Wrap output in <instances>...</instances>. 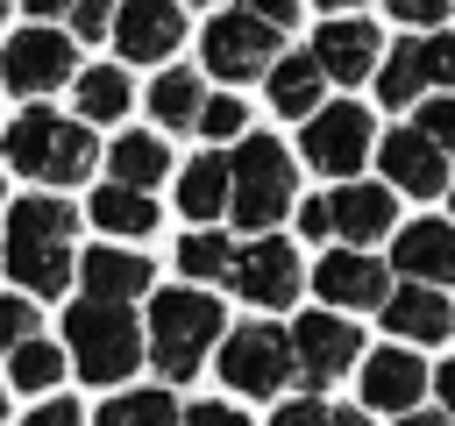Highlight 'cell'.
<instances>
[{"label":"cell","mask_w":455,"mask_h":426,"mask_svg":"<svg viewBox=\"0 0 455 426\" xmlns=\"http://www.w3.org/2000/svg\"><path fill=\"white\" fill-rule=\"evenodd\" d=\"M199 106H206L199 71H164V78L149 85V114H156V128H171V135L199 128Z\"/></svg>","instance_id":"d4e9b609"},{"label":"cell","mask_w":455,"mask_h":426,"mask_svg":"<svg viewBox=\"0 0 455 426\" xmlns=\"http://www.w3.org/2000/svg\"><path fill=\"white\" fill-rule=\"evenodd\" d=\"M220 334H228V305L213 291H192V284L156 291V305H149V355H156V369L171 383L199 376V362H206V348Z\"/></svg>","instance_id":"3957f363"},{"label":"cell","mask_w":455,"mask_h":426,"mask_svg":"<svg viewBox=\"0 0 455 426\" xmlns=\"http://www.w3.org/2000/svg\"><path fill=\"white\" fill-rule=\"evenodd\" d=\"M249 14H263V21H277V28H291L299 21V0H242Z\"/></svg>","instance_id":"60d3db41"},{"label":"cell","mask_w":455,"mask_h":426,"mask_svg":"<svg viewBox=\"0 0 455 426\" xmlns=\"http://www.w3.org/2000/svg\"><path fill=\"white\" fill-rule=\"evenodd\" d=\"M71 78H78V50H71L64 28L28 21L21 36H7V50H0V85H7V92L43 99V92H57V85H71Z\"/></svg>","instance_id":"52a82bcc"},{"label":"cell","mask_w":455,"mask_h":426,"mask_svg":"<svg viewBox=\"0 0 455 426\" xmlns=\"http://www.w3.org/2000/svg\"><path fill=\"white\" fill-rule=\"evenodd\" d=\"M427 50H419V36H405L398 50H384V64H377V99L384 106H419L427 99Z\"/></svg>","instance_id":"7402d4cb"},{"label":"cell","mask_w":455,"mask_h":426,"mask_svg":"<svg viewBox=\"0 0 455 426\" xmlns=\"http://www.w3.org/2000/svg\"><path fill=\"white\" fill-rule=\"evenodd\" d=\"M384 7H391L398 21H412V28H434V21H441L455 0H384Z\"/></svg>","instance_id":"8d00e7d4"},{"label":"cell","mask_w":455,"mask_h":426,"mask_svg":"<svg viewBox=\"0 0 455 426\" xmlns=\"http://www.w3.org/2000/svg\"><path fill=\"white\" fill-rule=\"evenodd\" d=\"M0 419H7V390H0Z\"/></svg>","instance_id":"7dc6e473"},{"label":"cell","mask_w":455,"mask_h":426,"mask_svg":"<svg viewBox=\"0 0 455 426\" xmlns=\"http://www.w3.org/2000/svg\"><path fill=\"white\" fill-rule=\"evenodd\" d=\"M185 426H249V419H242L235 405H206V398H199V405L185 412Z\"/></svg>","instance_id":"ab89813d"},{"label":"cell","mask_w":455,"mask_h":426,"mask_svg":"<svg viewBox=\"0 0 455 426\" xmlns=\"http://www.w3.org/2000/svg\"><path fill=\"white\" fill-rule=\"evenodd\" d=\"M419 390H427V362H419L412 348H377V355L363 362V405H377V412H412Z\"/></svg>","instance_id":"ac0fdd59"},{"label":"cell","mask_w":455,"mask_h":426,"mask_svg":"<svg viewBox=\"0 0 455 426\" xmlns=\"http://www.w3.org/2000/svg\"><path fill=\"white\" fill-rule=\"evenodd\" d=\"M320 7H327V14H348V7H363V0H320Z\"/></svg>","instance_id":"f6af8a7d"},{"label":"cell","mask_w":455,"mask_h":426,"mask_svg":"<svg viewBox=\"0 0 455 426\" xmlns=\"http://www.w3.org/2000/svg\"><path fill=\"white\" fill-rule=\"evenodd\" d=\"M178 270L199 284V277H228L235 270V241H220V234H185L178 241Z\"/></svg>","instance_id":"f546056e"},{"label":"cell","mask_w":455,"mask_h":426,"mask_svg":"<svg viewBox=\"0 0 455 426\" xmlns=\"http://www.w3.org/2000/svg\"><path fill=\"white\" fill-rule=\"evenodd\" d=\"M114 43L128 64H156L185 43V7L178 0H121L114 7Z\"/></svg>","instance_id":"4fadbf2b"},{"label":"cell","mask_w":455,"mask_h":426,"mask_svg":"<svg viewBox=\"0 0 455 426\" xmlns=\"http://www.w3.org/2000/svg\"><path fill=\"white\" fill-rule=\"evenodd\" d=\"M92 220H100L107 234H135V241H142V234L156 227V199H149L142 185H121V178H114V185L92 192Z\"/></svg>","instance_id":"cb8c5ba5"},{"label":"cell","mask_w":455,"mask_h":426,"mask_svg":"<svg viewBox=\"0 0 455 426\" xmlns=\"http://www.w3.org/2000/svg\"><path fill=\"white\" fill-rule=\"evenodd\" d=\"M28 334H36V305L21 291H0V355H14Z\"/></svg>","instance_id":"4dcf8cb0"},{"label":"cell","mask_w":455,"mask_h":426,"mask_svg":"<svg viewBox=\"0 0 455 426\" xmlns=\"http://www.w3.org/2000/svg\"><path fill=\"white\" fill-rule=\"evenodd\" d=\"M391 263L419 284H455V227L448 220H405Z\"/></svg>","instance_id":"d6986e66"},{"label":"cell","mask_w":455,"mask_h":426,"mask_svg":"<svg viewBox=\"0 0 455 426\" xmlns=\"http://www.w3.org/2000/svg\"><path fill=\"white\" fill-rule=\"evenodd\" d=\"M71 227H78V206L71 199H21L7 206V277L28 291V298H57L71 284Z\"/></svg>","instance_id":"6da1fadb"},{"label":"cell","mask_w":455,"mask_h":426,"mask_svg":"<svg viewBox=\"0 0 455 426\" xmlns=\"http://www.w3.org/2000/svg\"><path fill=\"white\" fill-rule=\"evenodd\" d=\"M377 163H384V178L398 185V192H412V199H434V192H448L455 178H448V149L412 121V128H391L384 142H377Z\"/></svg>","instance_id":"8fae6325"},{"label":"cell","mask_w":455,"mask_h":426,"mask_svg":"<svg viewBox=\"0 0 455 426\" xmlns=\"http://www.w3.org/2000/svg\"><path fill=\"white\" fill-rule=\"evenodd\" d=\"M320 92H327V64H320L313 50L270 64V106H277L284 121H306V114L320 106Z\"/></svg>","instance_id":"ffe728a7"},{"label":"cell","mask_w":455,"mask_h":426,"mask_svg":"<svg viewBox=\"0 0 455 426\" xmlns=\"http://www.w3.org/2000/svg\"><path fill=\"white\" fill-rule=\"evenodd\" d=\"M235 199H228V213H235V227H249V234H263V227H277L284 213H291V156H284V142L277 135H249L235 156Z\"/></svg>","instance_id":"5b68a950"},{"label":"cell","mask_w":455,"mask_h":426,"mask_svg":"<svg viewBox=\"0 0 455 426\" xmlns=\"http://www.w3.org/2000/svg\"><path fill=\"white\" fill-rule=\"evenodd\" d=\"M434 390H441V405L455 412V362H441V369H434Z\"/></svg>","instance_id":"7bdbcfd3"},{"label":"cell","mask_w":455,"mask_h":426,"mask_svg":"<svg viewBox=\"0 0 455 426\" xmlns=\"http://www.w3.org/2000/svg\"><path fill=\"white\" fill-rule=\"evenodd\" d=\"M277 21H263V14H249V7H228V14H213L206 21V36H199V57H206V71L213 78H256V71H270L277 64Z\"/></svg>","instance_id":"ba28073f"},{"label":"cell","mask_w":455,"mask_h":426,"mask_svg":"<svg viewBox=\"0 0 455 426\" xmlns=\"http://www.w3.org/2000/svg\"><path fill=\"white\" fill-rule=\"evenodd\" d=\"M270 426H334V412H327L320 398H291V405L270 412Z\"/></svg>","instance_id":"d590c367"},{"label":"cell","mask_w":455,"mask_h":426,"mask_svg":"<svg viewBox=\"0 0 455 426\" xmlns=\"http://www.w3.org/2000/svg\"><path fill=\"white\" fill-rule=\"evenodd\" d=\"M71 36H85V43L114 36V0H71Z\"/></svg>","instance_id":"836d02e7"},{"label":"cell","mask_w":455,"mask_h":426,"mask_svg":"<svg viewBox=\"0 0 455 426\" xmlns=\"http://www.w3.org/2000/svg\"><path fill=\"white\" fill-rule=\"evenodd\" d=\"M28 7V21H50V14H71V0H21Z\"/></svg>","instance_id":"b9f144b4"},{"label":"cell","mask_w":455,"mask_h":426,"mask_svg":"<svg viewBox=\"0 0 455 426\" xmlns=\"http://www.w3.org/2000/svg\"><path fill=\"white\" fill-rule=\"evenodd\" d=\"M228 199H235V163L228 156H192L178 170V213L185 220H213V213H228Z\"/></svg>","instance_id":"44dd1931"},{"label":"cell","mask_w":455,"mask_h":426,"mask_svg":"<svg viewBox=\"0 0 455 426\" xmlns=\"http://www.w3.org/2000/svg\"><path fill=\"white\" fill-rule=\"evenodd\" d=\"M398 426H455V419H441V412H405Z\"/></svg>","instance_id":"ee69618b"},{"label":"cell","mask_w":455,"mask_h":426,"mask_svg":"<svg viewBox=\"0 0 455 426\" xmlns=\"http://www.w3.org/2000/svg\"><path fill=\"white\" fill-rule=\"evenodd\" d=\"M28 426H85V412H78L71 398H43V405L28 412Z\"/></svg>","instance_id":"f35d334b"},{"label":"cell","mask_w":455,"mask_h":426,"mask_svg":"<svg viewBox=\"0 0 455 426\" xmlns=\"http://www.w3.org/2000/svg\"><path fill=\"white\" fill-rule=\"evenodd\" d=\"M107 163H114V178H121V185H142V192L171 178V149H164V135H121Z\"/></svg>","instance_id":"4316f807"},{"label":"cell","mask_w":455,"mask_h":426,"mask_svg":"<svg viewBox=\"0 0 455 426\" xmlns=\"http://www.w3.org/2000/svg\"><path fill=\"white\" fill-rule=\"evenodd\" d=\"M149 263L128 248H85V298H142Z\"/></svg>","instance_id":"603a6c76"},{"label":"cell","mask_w":455,"mask_h":426,"mask_svg":"<svg viewBox=\"0 0 455 426\" xmlns=\"http://www.w3.org/2000/svg\"><path fill=\"white\" fill-rule=\"evenodd\" d=\"M377 312L398 341H448L455 334V305L441 298V284H419V277H405V291H391Z\"/></svg>","instance_id":"2e32d148"},{"label":"cell","mask_w":455,"mask_h":426,"mask_svg":"<svg viewBox=\"0 0 455 426\" xmlns=\"http://www.w3.org/2000/svg\"><path fill=\"white\" fill-rule=\"evenodd\" d=\"M313 291L327 298V305H384L391 298V284H384V263L370 256V248H334V256H320V270H313Z\"/></svg>","instance_id":"5bb4252c"},{"label":"cell","mask_w":455,"mask_h":426,"mask_svg":"<svg viewBox=\"0 0 455 426\" xmlns=\"http://www.w3.org/2000/svg\"><path fill=\"white\" fill-rule=\"evenodd\" d=\"M448 199H455V185H448Z\"/></svg>","instance_id":"681fc988"},{"label":"cell","mask_w":455,"mask_h":426,"mask_svg":"<svg viewBox=\"0 0 455 426\" xmlns=\"http://www.w3.org/2000/svg\"><path fill=\"white\" fill-rule=\"evenodd\" d=\"M78 114L85 121H121L128 114V71L121 64H85V78H71Z\"/></svg>","instance_id":"484cf974"},{"label":"cell","mask_w":455,"mask_h":426,"mask_svg":"<svg viewBox=\"0 0 455 426\" xmlns=\"http://www.w3.org/2000/svg\"><path fill=\"white\" fill-rule=\"evenodd\" d=\"M0 21H7V0H0Z\"/></svg>","instance_id":"c3c4849f"},{"label":"cell","mask_w":455,"mask_h":426,"mask_svg":"<svg viewBox=\"0 0 455 426\" xmlns=\"http://www.w3.org/2000/svg\"><path fill=\"white\" fill-rule=\"evenodd\" d=\"M419 50H427V78H434V85H455V36L427 28V36H419Z\"/></svg>","instance_id":"e575fe53"},{"label":"cell","mask_w":455,"mask_h":426,"mask_svg":"<svg viewBox=\"0 0 455 426\" xmlns=\"http://www.w3.org/2000/svg\"><path fill=\"white\" fill-rule=\"evenodd\" d=\"M71 362H64V348H50V341H21L14 348V362H7V376H14V390H57V376H64Z\"/></svg>","instance_id":"f1b7e54d"},{"label":"cell","mask_w":455,"mask_h":426,"mask_svg":"<svg viewBox=\"0 0 455 426\" xmlns=\"http://www.w3.org/2000/svg\"><path fill=\"white\" fill-rule=\"evenodd\" d=\"M291 376H299V348H291L284 327L249 320V327L220 334V383H228V390H242V398H277Z\"/></svg>","instance_id":"8992f818"},{"label":"cell","mask_w":455,"mask_h":426,"mask_svg":"<svg viewBox=\"0 0 455 426\" xmlns=\"http://www.w3.org/2000/svg\"><path fill=\"white\" fill-rule=\"evenodd\" d=\"M92 426H185V412L164 398V390H121L92 412Z\"/></svg>","instance_id":"83f0119b"},{"label":"cell","mask_w":455,"mask_h":426,"mask_svg":"<svg viewBox=\"0 0 455 426\" xmlns=\"http://www.w3.org/2000/svg\"><path fill=\"white\" fill-rule=\"evenodd\" d=\"M291 348H299V376L320 390V383H334V376H348V369H355L363 334H355L341 312H306V320L291 327Z\"/></svg>","instance_id":"7c38bea8"},{"label":"cell","mask_w":455,"mask_h":426,"mask_svg":"<svg viewBox=\"0 0 455 426\" xmlns=\"http://www.w3.org/2000/svg\"><path fill=\"white\" fill-rule=\"evenodd\" d=\"M242 121H249V106H242L235 92H213V99L199 106V135H213V142H220V135H242Z\"/></svg>","instance_id":"1f68e13d"},{"label":"cell","mask_w":455,"mask_h":426,"mask_svg":"<svg viewBox=\"0 0 455 426\" xmlns=\"http://www.w3.org/2000/svg\"><path fill=\"white\" fill-rule=\"evenodd\" d=\"M334 234L355 248L398 234V185H341L334 192Z\"/></svg>","instance_id":"9a60e30c"},{"label":"cell","mask_w":455,"mask_h":426,"mask_svg":"<svg viewBox=\"0 0 455 426\" xmlns=\"http://www.w3.org/2000/svg\"><path fill=\"white\" fill-rule=\"evenodd\" d=\"M370 114L355 106V99H341V106H313L306 114V135H299V149H306V163L313 170H327V178H348V170H363V156H370Z\"/></svg>","instance_id":"9c48e42d"},{"label":"cell","mask_w":455,"mask_h":426,"mask_svg":"<svg viewBox=\"0 0 455 426\" xmlns=\"http://www.w3.org/2000/svg\"><path fill=\"white\" fill-rule=\"evenodd\" d=\"M441 149H455V92H434V99H419V114H412Z\"/></svg>","instance_id":"d6a6232c"},{"label":"cell","mask_w":455,"mask_h":426,"mask_svg":"<svg viewBox=\"0 0 455 426\" xmlns=\"http://www.w3.org/2000/svg\"><path fill=\"white\" fill-rule=\"evenodd\" d=\"M0 149L21 178H43V185H78L92 170V135H85V114H50V106H21L7 128H0Z\"/></svg>","instance_id":"7a4b0ae2"},{"label":"cell","mask_w":455,"mask_h":426,"mask_svg":"<svg viewBox=\"0 0 455 426\" xmlns=\"http://www.w3.org/2000/svg\"><path fill=\"white\" fill-rule=\"evenodd\" d=\"M313 57L327 64L334 85H355V78H370V64H384V36H377V21H327L313 36Z\"/></svg>","instance_id":"e0dca14e"},{"label":"cell","mask_w":455,"mask_h":426,"mask_svg":"<svg viewBox=\"0 0 455 426\" xmlns=\"http://www.w3.org/2000/svg\"><path fill=\"white\" fill-rule=\"evenodd\" d=\"M64 341H71V369H78L85 383H121V376L142 362V327L128 320L121 298H85V305H71Z\"/></svg>","instance_id":"277c9868"},{"label":"cell","mask_w":455,"mask_h":426,"mask_svg":"<svg viewBox=\"0 0 455 426\" xmlns=\"http://www.w3.org/2000/svg\"><path fill=\"white\" fill-rule=\"evenodd\" d=\"M334 426H370V419L363 412H334Z\"/></svg>","instance_id":"bcb514c9"},{"label":"cell","mask_w":455,"mask_h":426,"mask_svg":"<svg viewBox=\"0 0 455 426\" xmlns=\"http://www.w3.org/2000/svg\"><path fill=\"white\" fill-rule=\"evenodd\" d=\"M299 234H306V241L334 234V199H306V206H299Z\"/></svg>","instance_id":"74e56055"},{"label":"cell","mask_w":455,"mask_h":426,"mask_svg":"<svg viewBox=\"0 0 455 426\" xmlns=\"http://www.w3.org/2000/svg\"><path fill=\"white\" fill-rule=\"evenodd\" d=\"M228 284H235L249 305H291V298H299V248H291V241H277V234L263 227L249 248H235Z\"/></svg>","instance_id":"30bf717a"}]
</instances>
